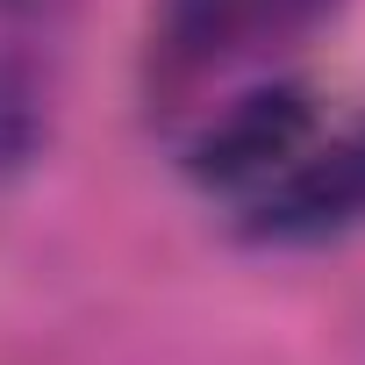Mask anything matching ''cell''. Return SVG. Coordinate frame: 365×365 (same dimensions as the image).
I'll list each match as a JSON object with an SVG mask.
<instances>
[{
	"label": "cell",
	"instance_id": "cell-1",
	"mask_svg": "<svg viewBox=\"0 0 365 365\" xmlns=\"http://www.w3.org/2000/svg\"><path fill=\"white\" fill-rule=\"evenodd\" d=\"M322 136V108H315V86L308 79H272V86H251L244 101H230L194 143H187V179L208 194H230V201H251L265 179H279L308 143Z\"/></svg>",
	"mask_w": 365,
	"mask_h": 365
},
{
	"label": "cell",
	"instance_id": "cell-2",
	"mask_svg": "<svg viewBox=\"0 0 365 365\" xmlns=\"http://www.w3.org/2000/svg\"><path fill=\"white\" fill-rule=\"evenodd\" d=\"M344 230H365V122H351L344 136H315L244 201L251 244H322Z\"/></svg>",
	"mask_w": 365,
	"mask_h": 365
},
{
	"label": "cell",
	"instance_id": "cell-3",
	"mask_svg": "<svg viewBox=\"0 0 365 365\" xmlns=\"http://www.w3.org/2000/svg\"><path fill=\"white\" fill-rule=\"evenodd\" d=\"M322 8L329 0H165L158 58H165V72L194 79V72H215L230 58H251L265 43L301 36Z\"/></svg>",
	"mask_w": 365,
	"mask_h": 365
},
{
	"label": "cell",
	"instance_id": "cell-4",
	"mask_svg": "<svg viewBox=\"0 0 365 365\" xmlns=\"http://www.w3.org/2000/svg\"><path fill=\"white\" fill-rule=\"evenodd\" d=\"M36 143H43V101H36V79H29L15 58H0V172L29 165Z\"/></svg>",
	"mask_w": 365,
	"mask_h": 365
},
{
	"label": "cell",
	"instance_id": "cell-5",
	"mask_svg": "<svg viewBox=\"0 0 365 365\" xmlns=\"http://www.w3.org/2000/svg\"><path fill=\"white\" fill-rule=\"evenodd\" d=\"M0 8H8V15H15V8H36V0H0Z\"/></svg>",
	"mask_w": 365,
	"mask_h": 365
}]
</instances>
